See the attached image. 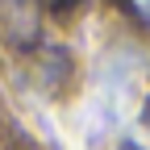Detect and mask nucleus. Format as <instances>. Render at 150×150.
Listing matches in <instances>:
<instances>
[{
  "label": "nucleus",
  "mask_w": 150,
  "mask_h": 150,
  "mask_svg": "<svg viewBox=\"0 0 150 150\" xmlns=\"http://www.w3.org/2000/svg\"><path fill=\"white\" fill-rule=\"evenodd\" d=\"M79 0H54V8H75Z\"/></svg>",
  "instance_id": "obj_1"
},
{
  "label": "nucleus",
  "mask_w": 150,
  "mask_h": 150,
  "mask_svg": "<svg viewBox=\"0 0 150 150\" xmlns=\"http://www.w3.org/2000/svg\"><path fill=\"white\" fill-rule=\"evenodd\" d=\"M13 4H17V8H29V0H13Z\"/></svg>",
  "instance_id": "obj_2"
}]
</instances>
